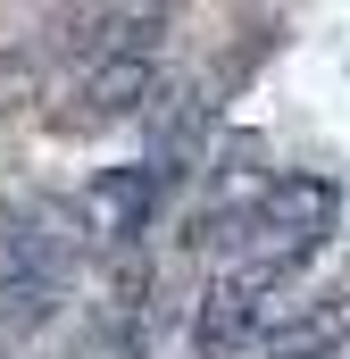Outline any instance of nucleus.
I'll use <instances>...</instances> for the list:
<instances>
[{
  "instance_id": "6e6552de",
  "label": "nucleus",
  "mask_w": 350,
  "mask_h": 359,
  "mask_svg": "<svg viewBox=\"0 0 350 359\" xmlns=\"http://www.w3.org/2000/svg\"><path fill=\"white\" fill-rule=\"evenodd\" d=\"M50 301H59V284H17V292H0V343H25V334L50 318Z\"/></svg>"
},
{
  "instance_id": "f03ea898",
  "label": "nucleus",
  "mask_w": 350,
  "mask_h": 359,
  "mask_svg": "<svg viewBox=\"0 0 350 359\" xmlns=\"http://www.w3.org/2000/svg\"><path fill=\"white\" fill-rule=\"evenodd\" d=\"M92 234H117L125 251H134V234L150 226V209H159V176L150 168H117V176H100L92 184Z\"/></svg>"
},
{
  "instance_id": "423d86ee",
  "label": "nucleus",
  "mask_w": 350,
  "mask_h": 359,
  "mask_svg": "<svg viewBox=\"0 0 350 359\" xmlns=\"http://www.w3.org/2000/svg\"><path fill=\"white\" fill-rule=\"evenodd\" d=\"M42 42H50L59 59H84V50L108 59V8H50V17H42Z\"/></svg>"
},
{
  "instance_id": "0eeeda50",
  "label": "nucleus",
  "mask_w": 350,
  "mask_h": 359,
  "mask_svg": "<svg viewBox=\"0 0 350 359\" xmlns=\"http://www.w3.org/2000/svg\"><path fill=\"white\" fill-rule=\"evenodd\" d=\"M167 25H175L167 8H108V59H150Z\"/></svg>"
},
{
  "instance_id": "7ed1b4c3",
  "label": "nucleus",
  "mask_w": 350,
  "mask_h": 359,
  "mask_svg": "<svg viewBox=\"0 0 350 359\" xmlns=\"http://www.w3.org/2000/svg\"><path fill=\"white\" fill-rule=\"evenodd\" d=\"M251 326H259V301H251L234 276H217V284L200 292V318H192L200 359H234V351H251Z\"/></svg>"
},
{
  "instance_id": "39448f33",
  "label": "nucleus",
  "mask_w": 350,
  "mask_h": 359,
  "mask_svg": "<svg viewBox=\"0 0 350 359\" xmlns=\"http://www.w3.org/2000/svg\"><path fill=\"white\" fill-rule=\"evenodd\" d=\"M159 100V67L150 59H92L84 67V117H134Z\"/></svg>"
},
{
  "instance_id": "20e7f679",
  "label": "nucleus",
  "mask_w": 350,
  "mask_h": 359,
  "mask_svg": "<svg viewBox=\"0 0 350 359\" xmlns=\"http://www.w3.org/2000/svg\"><path fill=\"white\" fill-rule=\"evenodd\" d=\"M342 343H350V292H326L317 309H300L267 334V359H334Z\"/></svg>"
},
{
  "instance_id": "f257e3e1",
  "label": "nucleus",
  "mask_w": 350,
  "mask_h": 359,
  "mask_svg": "<svg viewBox=\"0 0 350 359\" xmlns=\"http://www.w3.org/2000/svg\"><path fill=\"white\" fill-rule=\"evenodd\" d=\"M334 217H342V192L326 176H275L267 184V201H259V234L251 243H275V251H317L326 234H334Z\"/></svg>"
}]
</instances>
